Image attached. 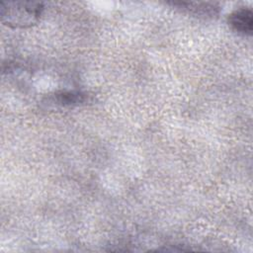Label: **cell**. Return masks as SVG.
Returning a JSON list of instances; mask_svg holds the SVG:
<instances>
[{
  "mask_svg": "<svg viewBox=\"0 0 253 253\" xmlns=\"http://www.w3.org/2000/svg\"><path fill=\"white\" fill-rule=\"evenodd\" d=\"M53 97L55 103L62 106L80 105L87 100L86 94L80 91H60L55 93Z\"/></svg>",
  "mask_w": 253,
  "mask_h": 253,
  "instance_id": "277c9868",
  "label": "cell"
},
{
  "mask_svg": "<svg viewBox=\"0 0 253 253\" xmlns=\"http://www.w3.org/2000/svg\"><path fill=\"white\" fill-rule=\"evenodd\" d=\"M43 10V4L41 2L2 1L0 3L1 21L12 28H27L37 24Z\"/></svg>",
  "mask_w": 253,
  "mask_h": 253,
  "instance_id": "6da1fadb",
  "label": "cell"
},
{
  "mask_svg": "<svg viewBox=\"0 0 253 253\" xmlns=\"http://www.w3.org/2000/svg\"><path fill=\"white\" fill-rule=\"evenodd\" d=\"M171 6L188 13L190 15H194L196 17L203 18H212L216 16L219 12V7L215 3H208V2H186V1H173L169 2Z\"/></svg>",
  "mask_w": 253,
  "mask_h": 253,
  "instance_id": "7a4b0ae2",
  "label": "cell"
},
{
  "mask_svg": "<svg viewBox=\"0 0 253 253\" xmlns=\"http://www.w3.org/2000/svg\"><path fill=\"white\" fill-rule=\"evenodd\" d=\"M228 25L237 33L251 36L253 31V13L251 9L242 7L228 15Z\"/></svg>",
  "mask_w": 253,
  "mask_h": 253,
  "instance_id": "3957f363",
  "label": "cell"
}]
</instances>
